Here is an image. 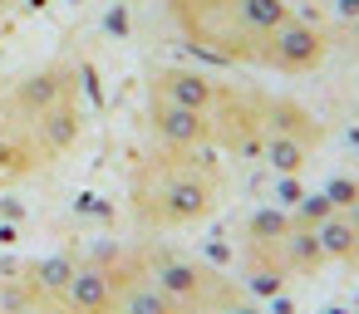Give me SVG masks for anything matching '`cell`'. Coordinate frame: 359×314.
<instances>
[{
    "label": "cell",
    "mask_w": 359,
    "mask_h": 314,
    "mask_svg": "<svg viewBox=\"0 0 359 314\" xmlns=\"http://www.w3.org/2000/svg\"><path fill=\"white\" fill-rule=\"evenodd\" d=\"M222 197L217 167L202 162L197 152H177V148H158L133 167L128 182V206L148 231H172V226H192L202 216H212Z\"/></svg>",
    "instance_id": "1"
},
{
    "label": "cell",
    "mask_w": 359,
    "mask_h": 314,
    "mask_svg": "<svg viewBox=\"0 0 359 314\" xmlns=\"http://www.w3.org/2000/svg\"><path fill=\"white\" fill-rule=\"evenodd\" d=\"M168 15L177 20V30L187 35L192 50L261 69L266 35L241 15V0H168Z\"/></svg>",
    "instance_id": "2"
},
{
    "label": "cell",
    "mask_w": 359,
    "mask_h": 314,
    "mask_svg": "<svg viewBox=\"0 0 359 314\" xmlns=\"http://www.w3.org/2000/svg\"><path fill=\"white\" fill-rule=\"evenodd\" d=\"M266 94H251V89H222L217 108H212V143L226 148L231 157H261L266 148V108H261Z\"/></svg>",
    "instance_id": "3"
},
{
    "label": "cell",
    "mask_w": 359,
    "mask_h": 314,
    "mask_svg": "<svg viewBox=\"0 0 359 314\" xmlns=\"http://www.w3.org/2000/svg\"><path fill=\"white\" fill-rule=\"evenodd\" d=\"M148 280H153L163 294H172L182 309H192V304H222V299H231L217 270H207V265H197V260H182V255H158Z\"/></svg>",
    "instance_id": "4"
},
{
    "label": "cell",
    "mask_w": 359,
    "mask_h": 314,
    "mask_svg": "<svg viewBox=\"0 0 359 314\" xmlns=\"http://www.w3.org/2000/svg\"><path fill=\"white\" fill-rule=\"evenodd\" d=\"M325 55H330V40H325L315 25H305V20L290 15L280 30L266 35L261 69H276V74H305V69H315Z\"/></svg>",
    "instance_id": "5"
},
{
    "label": "cell",
    "mask_w": 359,
    "mask_h": 314,
    "mask_svg": "<svg viewBox=\"0 0 359 314\" xmlns=\"http://www.w3.org/2000/svg\"><path fill=\"white\" fill-rule=\"evenodd\" d=\"M74 84H79V69L74 64H45L25 79H15L11 89V113L20 118V128H30L40 113H50L55 104L74 99Z\"/></svg>",
    "instance_id": "6"
},
{
    "label": "cell",
    "mask_w": 359,
    "mask_h": 314,
    "mask_svg": "<svg viewBox=\"0 0 359 314\" xmlns=\"http://www.w3.org/2000/svg\"><path fill=\"white\" fill-rule=\"evenodd\" d=\"M133 280H143V275H118L109 265H79L69 290L60 294V304H65V314H118V299Z\"/></svg>",
    "instance_id": "7"
},
{
    "label": "cell",
    "mask_w": 359,
    "mask_h": 314,
    "mask_svg": "<svg viewBox=\"0 0 359 314\" xmlns=\"http://www.w3.org/2000/svg\"><path fill=\"white\" fill-rule=\"evenodd\" d=\"M148 128H153L158 148H177V152H202L212 143V113L177 108V104L153 99V94H148Z\"/></svg>",
    "instance_id": "8"
},
{
    "label": "cell",
    "mask_w": 359,
    "mask_h": 314,
    "mask_svg": "<svg viewBox=\"0 0 359 314\" xmlns=\"http://www.w3.org/2000/svg\"><path fill=\"white\" fill-rule=\"evenodd\" d=\"M222 79H212V74H202V69H153V79H148V94L153 99H168V104H177V108H197V113H212L217 108V99H222Z\"/></svg>",
    "instance_id": "9"
},
{
    "label": "cell",
    "mask_w": 359,
    "mask_h": 314,
    "mask_svg": "<svg viewBox=\"0 0 359 314\" xmlns=\"http://www.w3.org/2000/svg\"><path fill=\"white\" fill-rule=\"evenodd\" d=\"M84 128H89V118H84L79 99H65V104H55L50 113H40V118L30 123V138H35V148H40L45 162H60L65 152L79 148Z\"/></svg>",
    "instance_id": "10"
},
{
    "label": "cell",
    "mask_w": 359,
    "mask_h": 314,
    "mask_svg": "<svg viewBox=\"0 0 359 314\" xmlns=\"http://www.w3.org/2000/svg\"><path fill=\"white\" fill-rule=\"evenodd\" d=\"M35 167H45L30 128H11V133H0V187H11L20 177H30Z\"/></svg>",
    "instance_id": "11"
},
{
    "label": "cell",
    "mask_w": 359,
    "mask_h": 314,
    "mask_svg": "<svg viewBox=\"0 0 359 314\" xmlns=\"http://www.w3.org/2000/svg\"><path fill=\"white\" fill-rule=\"evenodd\" d=\"M261 108H266V133H285V138H305V143H320V123L310 118V108L305 104H295V99H261Z\"/></svg>",
    "instance_id": "12"
},
{
    "label": "cell",
    "mask_w": 359,
    "mask_h": 314,
    "mask_svg": "<svg viewBox=\"0 0 359 314\" xmlns=\"http://www.w3.org/2000/svg\"><path fill=\"white\" fill-rule=\"evenodd\" d=\"M310 152H315V143H305V138H285V133H266V148H261V162H266V167H276L280 177H295V172H305V162H310Z\"/></svg>",
    "instance_id": "13"
},
{
    "label": "cell",
    "mask_w": 359,
    "mask_h": 314,
    "mask_svg": "<svg viewBox=\"0 0 359 314\" xmlns=\"http://www.w3.org/2000/svg\"><path fill=\"white\" fill-rule=\"evenodd\" d=\"M315 241H320V255L325 260H354V245H359V231L344 211H330L320 226H315Z\"/></svg>",
    "instance_id": "14"
},
{
    "label": "cell",
    "mask_w": 359,
    "mask_h": 314,
    "mask_svg": "<svg viewBox=\"0 0 359 314\" xmlns=\"http://www.w3.org/2000/svg\"><path fill=\"white\" fill-rule=\"evenodd\" d=\"M118 314H187L172 294H163L148 275L143 280H133L128 290H123V299H118Z\"/></svg>",
    "instance_id": "15"
},
{
    "label": "cell",
    "mask_w": 359,
    "mask_h": 314,
    "mask_svg": "<svg viewBox=\"0 0 359 314\" xmlns=\"http://www.w3.org/2000/svg\"><path fill=\"white\" fill-rule=\"evenodd\" d=\"M74 270H79V265H74L69 255H50V260H40V265H35L25 280H30V290H35V294H45V299H60V294L69 290Z\"/></svg>",
    "instance_id": "16"
},
{
    "label": "cell",
    "mask_w": 359,
    "mask_h": 314,
    "mask_svg": "<svg viewBox=\"0 0 359 314\" xmlns=\"http://www.w3.org/2000/svg\"><path fill=\"white\" fill-rule=\"evenodd\" d=\"M241 15H246L261 35H271V30H280V25L290 20V6H285V0H241Z\"/></svg>",
    "instance_id": "17"
},
{
    "label": "cell",
    "mask_w": 359,
    "mask_h": 314,
    "mask_svg": "<svg viewBox=\"0 0 359 314\" xmlns=\"http://www.w3.org/2000/svg\"><path fill=\"white\" fill-rule=\"evenodd\" d=\"M325 197H330L339 211H349V206L359 201V182H354V177H334V182L325 187Z\"/></svg>",
    "instance_id": "18"
},
{
    "label": "cell",
    "mask_w": 359,
    "mask_h": 314,
    "mask_svg": "<svg viewBox=\"0 0 359 314\" xmlns=\"http://www.w3.org/2000/svg\"><path fill=\"white\" fill-rule=\"evenodd\" d=\"M11 128H20V123H15V113H11V99L0 94V133H11Z\"/></svg>",
    "instance_id": "19"
},
{
    "label": "cell",
    "mask_w": 359,
    "mask_h": 314,
    "mask_svg": "<svg viewBox=\"0 0 359 314\" xmlns=\"http://www.w3.org/2000/svg\"><path fill=\"white\" fill-rule=\"evenodd\" d=\"M344 216H349V221H354V231H359V201H354V206H349Z\"/></svg>",
    "instance_id": "20"
},
{
    "label": "cell",
    "mask_w": 359,
    "mask_h": 314,
    "mask_svg": "<svg viewBox=\"0 0 359 314\" xmlns=\"http://www.w3.org/2000/svg\"><path fill=\"white\" fill-rule=\"evenodd\" d=\"M344 15H359V0H344Z\"/></svg>",
    "instance_id": "21"
},
{
    "label": "cell",
    "mask_w": 359,
    "mask_h": 314,
    "mask_svg": "<svg viewBox=\"0 0 359 314\" xmlns=\"http://www.w3.org/2000/svg\"><path fill=\"white\" fill-rule=\"evenodd\" d=\"M15 6H20V0H0V10H15Z\"/></svg>",
    "instance_id": "22"
}]
</instances>
